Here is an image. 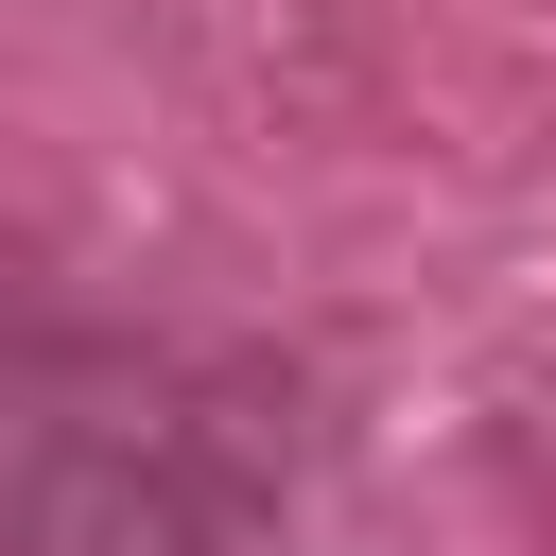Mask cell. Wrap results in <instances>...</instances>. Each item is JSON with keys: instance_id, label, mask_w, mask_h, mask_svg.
Wrapping results in <instances>:
<instances>
[]
</instances>
